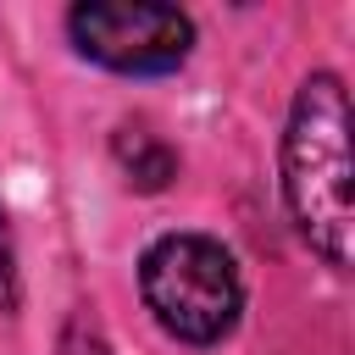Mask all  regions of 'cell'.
<instances>
[{
    "label": "cell",
    "mask_w": 355,
    "mask_h": 355,
    "mask_svg": "<svg viewBox=\"0 0 355 355\" xmlns=\"http://www.w3.org/2000/svg\"><path fill=\"white\" fill-rule=\"evenodd\" d=\"M61 355H111V344L100 338V327L89 316H72L61 327Z\"/></svg>",
    "instance_id": "cell-5"
},
{
    "label": "cell",
    "mask_w": 355,
    "mask_h": 355,
    "mask_svg": "<svg viewBox=\"0 0 355 355\" xmlns=\"http://www.w3.org/2000/svg\"><path fill=\"white\" fill-rule=\"evenodd\" d=\"M139 294L178 344H222L244 311L239 261L211 233H166L139 261Z\"/></svg>",
    "instance_id": "cell-2"
},
{
    "label": "cell",
    "mask_w": 355,
    "mask_h": 355,
    "mask_svg": "<svg viewBox=\"0 0 355 355\" xmlns=\"http://www.w3.org/2000/svg\"><path fill=\"white\" fill-rule=\"evenodd\" d=\"M111 155H116V166L128 172V183H133L139 194H161V189L178 178V155H172L150 128H116Z\"/></svg>",
    "instance_id": "cell-4"
},
{
    "label": "cell",
    "mask_w": 355,
    "mask_h": 355,
    "mask_svg": "<svg viewBox=\"0 0 355 355\" xmlns=\"http://www.w3.org/2000/svg\"><path fill=\"white\" fill-rule=\"evenodd\" d=\"M283 200L305 244L327 266H349V94L333 72H311L283 128Z\"/></svg>",
    "instance_id": "cell-1"
},
{
    "label": "cell",
    "mask_w": 355,
    "mask_h": 355,
    "mask_svg": "<svg viewBox=\"0 0 355 355\" xmlns=\"http://www.w3.org/2000/svg\"><path fill=\"white\" fill-rule=\"evenodd\" d=\"M0 311H17V250H11L6 211H0Z\"/></svg>",
    "instance_id": "cell-6"
},
{
    "label": "cell",
    "mask_w": 355,
    "mask_h": 355,
    "mask_svg": "<svg viewBox=\"0 0 355 355\" xmlns=\"http://www.w3.org/2000/svg\"><path fill=\"white\" fill-rule=\"evenodd\" d=\"M67 33L78 55L133 78L172 72L194 50V22L178 6H155V0H83L67 11Z\"/></svg>",
    "instance_id": "cell-3"
}]
</instances>
